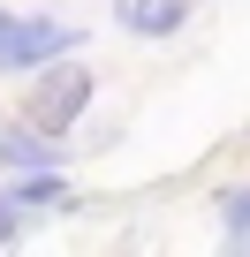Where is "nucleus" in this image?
Here are the masks:
<instances>
[{
	"label": "nucleus",
	"instance_id": "6e6552de",
	"mask_svg": "<svg viewBox=\"0 0 250 257\" xmlns=\"http://www.w3.org/2000/svg\"><path fill=\"white\" fill-rule=\"evenodd\" d=\"M8 31H16V8H0V46H8Z\"/></svg>",
	"mask_w": 250,
	"mask_h": 257
},
{
	"label": "nucleus",
	"instance_id": "7ed1b4c3",
	"mask_svg": "<svg viewBox=\"0 0 250 257\" xmlns=\"http://www.w3.org/2000/svg\"><path fill=\"white\" fill-rule=\"evenodd\" d=\"M61 159H68L61 144H46V137H31L23 121H0V167H8L16 182H23V174H61Z\"/></svg>",
	"mask_w": 250,
	"mask_h": 257
},
{
	"label": "nucleus",
	"instance_id": "39448f33",
	"mask_svg": "<svg viewBox=\"0 0 250 257\" xmlns=\"http://www.w3.org/2000/svg\"><path fill=\"white\" fill-rule=\"evenodd\" d=\"M8 204H16L23 219H31V212H61V204H68V182H61V174H23V182L8 189Z\"/></svg>",
	"mask_w": 250,
	"mask_h": 257
},
{
	"label": "nucleus",
	"instance_id": "f03ea898",
	"mask_svg": "<svg viewBox=\"0 0 250 257\" xmlns=\"http://www.w3.org/2000/svg\"><path fill=\"white\" fill-rule=\"evenodd\" d=\"M68 46H84V31L76 23H61V16H16V31H8V46H0V68H53V61H68Z\"/></svg>",
	"mask_w": 250,
	"mask_h": 257
},
{
	"label": "nucleus",
	"instance_id": "20e7f679",
	"mask_svg": "<svg viewBox=\"0 0 250 257\" xmlns=\"http://www.w3.org/2000/svg\"><path fill=\"white\" fill-rule=\"evenodd\" d=\"M114 23H121V31H137V38H175V31L190 23V8H182V0H121Z\"/></svg>",
	"mask_w": 250,
	"mask_h": 257
},
{
	"label": "nucleus",
	"instance_id": "423d86ee",
	"mask_svg": "<svg viewBox=\"0 0 250 257\" xmlns=\"http://www.w3.org/2000/svg\"><path fill=\"white\" fill-rule=\"evenodd\" d=\"M220 227H227V257H250V182L220 189Z\"/></svg>",
	"mask_w": 250,
	"mask_h": 257
},
{
	"label": "nucleus",
	"instance_id": "f257e3e1",
	"mask_svg": "<svg viewBox=\"0 0 250 257\" xmlns=\"http://www.w3.org/2000/svg\"><path fill=\"white\" fill-rule=\"evenodd\" d=\"M91 91H99V83H91L84 61H53V68L31 83V98H23V128H31V137H46V144H61L68 128L84 121Z\"/></svg>",
	"mask_w": 250,
	"mask_h": 257
},
{
	"label": "nucleus",
	"instance_id": "0eeeda50",
	"mask_svg": "<svg viewBox=\"0 0 250 257\" xmlns=\"http://www.w3.org/2000/svg\"><path fill=\"white\" fill-rule=\"evenodd\" d=\"M16 234H23V212H16V204H8V197H0V249H8V242H16Z\"/></svg>",
	"mask_w": 250,
	"mask_h": 257
}]
</instances>
